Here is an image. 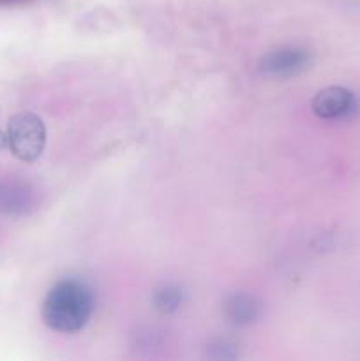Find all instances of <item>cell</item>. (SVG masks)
<instances>
[{"label": "cell", "mask_w": 360, "mask_h": 361, "mask_svg": "<svg viewBox=\"0 0 360 361\" xmlns=\"http://www.w3.org/2000/svg\"><path fill=\"white\" fill-rule=\"evenodd\" d=\"M95 309L90 286L80 279H64L46 295L41 316L46 326L59 334H76L90 321Z\"/></svg>", "instance_id": "1"}, {"label": "cell", "mask_w": 360, "mask_h": 361, "mask_svg": "<svg viewBox=\"0 0 360 361\" xmlns=\"http://www.w3.org/2000/svg\"><path fill=\"white\" fill-rule=\"evenodd\" d=\"M226 317L235 326H249L260 317L261 305L256 296L247 293H236L226 300L224 305Z\"/></svg>", "instance_id": "6"}, {"label": "cell", "mask_w": 360, "mask_h": 361, "mask_svg": "<svg viewBox=\"0 0 360 361\" xmlns=\"http://www.w3.org/2000/svg\"><path fill=\"white\" fill-rule=\"evenodd\" d=\"M356 108L355 95L344 87L321 88L311 101V109L321 120H341L352 115Z\"/></svg>", "instance_id": "4"}, {"label": "cell", "mask_w": 360, "mask_h": 361, "mask_svg": "<svg viewBox=\"0 0 360 361\" xmlns=\"http://www.w3.org/2000/svg\"><path fill=\"white\" fill-rule=\"evenodd\" d=\"M184 293L179 286L164 284L154 293V307L161 314H173L182 307Z\"/></svg>", "instance_id": "7"}, {"label": "cell", "mask_w": 360, "mask_h": 361, "mask_svg": "<svg viewBox=\"0 0 360 361\" xmlns=\"http://www.w3.org/2000/svg\"><path fill=\"white\" fill-rule=\"evenodd\" d=\"M6 134L7 147L20 161L34 162L44 152L46 127L35 113L20 111L11 116Z\"/></svg>", "instance_id": "2"}, {"label": "cell", "mask_w": 360, "mask_h": 361, "mask_svg": "<svg viewBox=\"0 0 360 361\" xmlns=\"http://www.w3.org/2000/svg\"><path fill=\"white\" fill-rule=\"evenodd\" d=\"M27 2V0H0V6H11V4H20Z\"/></svg>", "instance_id": "8"}, {"label": "cell", "mask_w": 360, "mask_h": 361, "mask_svg": "<svg viewBox=\"0 0 360 361\" xmlns=\"http://www.w3.org/2000/svg\"><path fill=\"white\" fill-rule=\"evenodd\" d=\"M313 63V55L304 48H295V46H288V48L272 49V51L265 53L260 60V73L267 78H284L296 76V74L307 71Z\"/></svg>", "instance_id": "3"}, {"label": "cell", "mask_w": 360, "mask_h": 361, "mask_svg": "<svg viewBox=\"0 0 360 361\" xmlns=\"http://www.w3.org/2000/svg\"><path fill=\"white\" fill-rule=\"evenodd\" d=\"M35 194L27 183L0 180V214L21 215L34 207Z\"/></svg>", "instance_id": "5"}]
</instances>
